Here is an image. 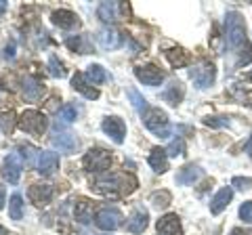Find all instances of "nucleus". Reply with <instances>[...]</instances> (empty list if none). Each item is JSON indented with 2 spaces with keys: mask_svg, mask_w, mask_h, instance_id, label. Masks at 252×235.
I'll return each instance as SVG.
<instances>
[{
  "mask_svg": "<svg viewBox=\"0 0 252 235\" xmlns=\"http://www.w3.org/2000/svg\"><path fill=\"white\" fill-rule=\"evenodd\" d=\"M225 34L227 44L240 55V65H246L252 61V49L246 40V23L238 11H229L225 15Z\"/></svg>",
  "mask_w": 252,
  "mask_h": 235,
  "instance_id": "1",
  "label": "nucleus"
},
{
  "mask_svg": "<svg viewBox=\"0 0 252 235\" xmlns=\"http://www.w3.org/2000/svg\"><path fill=\"white\" fill-rule=\"evenodd\" d=\"M137 189V178L132 175H120V172H103L97 175L93 181V191L101 195H109V198H120V195H128Z\"/></svg>",
  "mask_w": 252,
  "mask_h": 235,
  "instance_id": "2",
  "label": "nucleus"
},
{
  "mask_svg": "<svg viewBox=\"0 0 252 235\" xmlns=\"http://www.w3.org/2000/svg\"><path fill=\"white\" fill-rule=\"evenodd\" d=\"M143 118V124H145V128L149 132H154L156 137H160V139H168L172 135V126H170V122H168V118L164 112H160V109H156V107H149L147 112L141 116Z\"/></svg>",
  "mask_w": 252,
  "mask_h": 235,
  "instance_id": "3",
  "label": "nucleus"
},
{
  "mask_svg": "<svg viewBox=\"0 0 252 235\" xmlns=\"http://www.w3.org/2000/svg\"><path fill=\"white\" fill-rule=\"evenodd\" d=\"M19 128L23 132H28V135H36L40 137L46 132L49 128V122H46V116L42 112H38V109H28V112H23L21 118L17 120Z\"/></svg>",
  "mask_w": 252,
  "mask_h": 235,
  "instance_id": "4",
  "label": "nucleus"
},
{
  "mask_svg": "<svg viewBox=\"0 0 252 235\" xmlns=\"http://www.w3.org/2000/svg\"><path fill=\"white\" fill-rule=\"evenodd\" d=\"M82 166L89 172H94V175H103V172L112 166V155H109V151L101 149V147H93V149L84 153Z\"/></svg>",
  "mask_w": 252,
  "mask_h": 235,
  "instance_id": "5",
  "label": "nucleus"
},
{
  "mask_svg": "<svg viewBox=\"0 0 252 235\" xmlns=\"http://www.w3.org/2000/svg\"><path fill=\"white\" fill-rule=\"evenodd\" d=\"M122 221L124 216L118 208H101L97 216H94V223H97L101 231H116L122 225Z\"/></svg>",
  "mask_w": 252,
  "mask_h": 235,
  "instance_id": "6",
  "label": "nucleus"
},
{
  "mask_svg": "<svg viewBox=\"0 0 252 235\" xmlns=\"http://www.w3.org/2000/svg\"><path fill=\"white\" fill-rule=\"evenodd\" d=\"M189 76H191V80H193V84L198 86V88H208V86L215 82L217 72H215V65L212 63L202 61V63H198L191 72H189Z\"/></svg>",
  "mask_w": 252,
  "mask_h": 235,
  "instance_id": "7",
  "label": "nucleus"
},
{
  "mask_svg": "<svg viewBox=\"0 0 252 235\" xmlns=\"http://www.w3.org/2000/svg\"><path fill=\"white\" fill-rule=\"evenodd\" d=\"M23 172V162L19 153H9L4 158V166H2V176L9 181L11 185H17Z\"/></svg>",
  "mask_w": 252,
  "mask_h": 235,
  "instance_id": "8",
  "label": "nucleus"
},
{
  "mask_svg": "<svg viewBox=\"0 0 252 235\" xmlns=\"http://www.w3.org/2000/svg\"><path fill=\"white\" fill-rule=\"evenodd\" d=\"M103 132L114 141V143H118L120 145L122 141H124V137H126V124L120 120V118H116V116H109V118H105L103 120Z\"/></svg>",
  "mask_w": 252,
  "mask_h": 235,
  "instance_id": "9",
  "label": "nucleus"
},
{
  "mask_svg": "<svg viewBox=\"0 0 252 235\" xmlns=\"http://www.w3.org/2000/svg\"><path fill=\"white\" fill-rule=\"evenodd\" d=\"M135 76L139 82H143L147 86H158L164 80L162 69L156 65H139V67H135Z\"/></svg>",
  "mask_w": 252,
  "mask_h": 235,
  "instance_id": "10",
  "label": "nucleus"
},
{
  "mask_svg": "<svg viewBox=\"0 0 252 235\" xmlns=\"http://www.w3.org/2000/svg\"><path fill=\"white\" fill-rule=\"evenodd\" d=\"M36 168H38V172H40L42 176L55 175V170L59 168V155L55 151H40V158H38Z\"/></svg>",
  "mask_w": 252,
  "mask_h": 235,
  "instance_id": "11",
  "label": "nucleus"
},
{
  "mask_svg": "<svg viewBox=\"0 0 252 235\" xmlns=\"http://www.w3.org/2000/svg\"><path fill=\"white\" fill-rule=\"evenodd\" d=\"M156 229L160 235H183V229H181V218L177 214H166L158 221Z\"/></svg>",
  "mask_w": 252,
  "mask_h": 235,
  "instance_id": "12",
  "label": "nucleus"
},
{
  "mask_svg": "<svg viewBox=\"0 0 252 235\" xmlns=\"http://www.w3.org/2000/svg\"><path fill=\"white\" fill-rule=\"evenodd\" d=\"M124 42V36L118 32L114 28H105L99 32V44L103 46L105 51H114V49H120Z\"/></svg>",
  "mask_w": 252,
  "mask_h": 235,
  "instance_id": "13",
  "label": "nucleus"
},
{
  "mask_svg": "<svg viewBox=\"0 0 252 235\" xmlns=\"http://www.w3.org/2000/svg\"><path fill=\"white\" fill-rule=\"evenodd\" d=\"M51 143H53V147H57L63 153H74L78 149V139L74 135H67V132H55Z\"/></svg>",
  "mask_w": 252,
  "mask_h": 235,
  "instance_id": "14",
  "label": "nucleus"
},
{
  "mask_svg": "<svg viewBox=\"0 0 252 235\" xmlns=\"http://www.w3.org/2000/svg\"><path fill=\"white\" fill-rule=\"evenodd\" d=\"M65 46L69 51H74L78 55H89L93 51V40L86 34L80 36H67L65 38Z\"/></svg>",
  "mask_w": 252,
  "mask_h": 235,
  "instance_id": "15",
  "label": "nucleus"
},
{
  "mask_svg": "<svg viewBox=\"0 0 252 235\" xmlns=\"http://www.w3.org/2000/svg\"><path fill=\"white\" fill-rule=\"evenodd\" d=\"M51 19H53L55 26H59L61 29H72V28H76L78 23H80V21H78V15L72 13V11H67V9L55 11V13L51 15Z\"/></svg>",
  "mask_w": 252,
  "mask_h": 235,
  "instance_id": "16",
  "label": "nucleus"
},
{
  "mask_svg": "<svg viewBox=\"0 0 252 235\" xmlns=\"http://www.w3.org/2000/svg\"><path fill=\"white\" fill-rule=\"evenodd\" d=\"M120 11H126V6L120 2H101L99 9H97V15L103 23H114L118 19V13Z\"/></svg>",
  "mask_w": 252,
  "mask_h": 235,
  "instance_id": "17",
  "label": "nucleus"
},
{
  "mask_svg": "<svg viewBox=\"0 0 252 235\" xmlns=\"http://www.w3.org/2000/svg\"><path fill=\"white\" fill-rule=\"evenodd\" d=\"M72 86H74L78 92H80V95H84L86 99H91V101L99 99V90L94 88V86H91V82L86 80V76H84V74H74V78H72Z\"/></svg>",
  "mask_w": 252,
  "mask_h": 235,
  "instance_id": "18",
  "label": "nucleus"
},
{
  "mask_svg": "<svg viewBox=\"0 0 252 235\" xmlns=\"http://www.w3.org/2000/svg\"><path fill=\"white\" fill-rule=\"evenodd\" d=\"M231 198H233V189L231 187H223V189H220L215 198L210 200V212L212 214H220L227 208V204L231 202Z\"/></svg>",
  "mask_w": 252,
  "mask_h": 235,
  "instance_id": "19",
  "label": "nucleus"
},
{
  "mask_svg": "<svg viewBox=\"0 0 252 235\" xmlns=\"http://www.w3.org/2000/svg\"><path fill=\"white\" fill-rule=\"evenodd\" d=\"M28 195L36 206H44V204H49L53 198V187L51 185H32Z\"/></svg>",
  "mask_w": 252,
  "mask_h": 235,
  "instance_id": "20",
  "label": "nucleus"
},
{
  "mask_svg": "<svg viewBox=\"0 0 252 235\" xmlns=\"http://www.w3.org/2000/svg\"><path fill=\"white\" fill-rule=\"evenodd\" d=\"M149 166H152L154 172H158V175H164V172L168 170V155H166V149L154 147L152 153H149Z\"/></svg>",
  "mask_w": 252,
  "mask_h": 235,
  "instance_id": "21",
  "label": "nucleus"
},
{
  "mask_svg": "<svg viewBox=\"0 0 252 235\" xmlns=\"http://www.w3.org/2000/svg\"><path fill=\"white\" fill-rule=\"evenodd\" d=\"M147 221H149V216L145 210H135V212L130 214V218L126 221V231H130V233H143L147 229Z\"/></svg>",
  "mask_w": 252,
  "mask_h": 235,
  "instance_id": "22",
  "label": "nucleus"
},
{
  "mask_svg": "<svg viewBox=\"0 0 252 235\" xmlns=\"http://www.w3.org/2000/svg\"><path fill=\"white\" fill-rule=\"evenodd\" d=\"M202 176V168L195 166V164H189V166H183L177 175V183L179 185H193L198 178Z\"/></svg>",
  "mask_w": 252,
  "mask_h": 235,
  "instance_id": "23",
  "label": "nucleus"
},
{
  "mask_svg": "<svg viewBox=\"0 0 252 235\" xmlns=\"http://www.w3.org/2000/svg\"><path fill=\"white\" fill-rule=\"evenodd\" d=\"M183 95H185V90H183V84L181 82H170L166 88L162 90V99L166 101V103H170V105H179L181 99H183Z\"/></svg>",
  "mask_w": 252,
  "mask_h": 235,
  "instance_id": "24",
  "label": "nucleus"
},
{
  "mask_svg": "<svg viewBox=\"0 0 252 235\" xmlns=\"http://www.w3.org/2000/svg\"><path fill=\"white\" fill-rule=\"evenodd\" d=\"M23 95L30 101H36L42 95V84L38 82L36 78H26V80H23Z\"/></svg>",
  "mask_w": 252,
  "mask_h": 235,
  "instance_id": "25",
  "label": "nucleus"
},
{
  "mask_svg": "<svg viewBox=\"0 0 252 235\" xmlns=\"http://www.w3.org/2000/svg\"><path fill=\"white\" fill-rule=\"evenodd\" d=\"M74 216H76V221L78 223H91L93 221V208H91V204L86 202V200H80L76 204V208H74Z\"/></svg>",
  "mask_w": 252,
  "mask_h": 235,
  "instance_id": "26",
  "label": "nucleus"
},
{
  "mask_svg": "<svg viewBox=\"0 0 252 235\" xmlns=\"http://www.w3.org/2000/svg\"><path fill=\"white\" fill-rule=\"evenodd\" d=\"M166 59L172 67H185L189 63V53H185L183 49H170L166 51Z\"/></svg>",
  "mask_w": 252,
  "mask_h": 235,
  "instance_id": "27",
  "label": "nucleus"
},
{
  "mask_svg": "<svg viewBox=\"0 0 252 235\" xmlns=\"http://www.w3.org/2000/svg\"><path fill=\"white\" fill-rule=\"evenodd\" d=\"M9 216L13 221H21L23 218V200L19 193H15L11 198V204H9Z\"/></svg>",
  "mask_w": 252,
  "mask_h": 235,
  "instance_id": "28",
  "label": "nucleus"
},
{
  "mask_svg": "<svg viewBox=\"0 0 252 235\" xmlns=\"http://www.w3.org/2000/svg\"><path fill=\"white\" fill-rule=\"evenodd\" d=\"M86 80L93 82V84H103L107 80V74L101 65H91L89 69H86Z\"/></svg>",
  "mask_w": 252,
  "mask_h": 235,
  "instance_id": "29",
  "label": "nucleus"
},
{
  "mask_svg": "<svg viewBox=\"0 0 252 235\" xmlns=\"http://www.w3.org/2000/svg\"><path fill=\"white\" fill-rule=\"evenodd\" d=\"M15 112L13 109H9V112H2L0 114V128H2L4 135H11V132L15 130Z\"/></svg>",
  "mask_w": 252,
  "mask_h": 235,
  "instance_id": "30",
  "label": "nucleus"
},
{
  "mask_svg": "<svg viewBox=\"0 0 252 235\" xmlns=\"http://www.w3.org/2000/svg\"><path fill=\"white\" fill-rule=\"evenodd\" d=\"M19 153L26 158V162L30 164V166H36L38 158H40V151H38L36 147H32V145H21L19 147Z\"/></svg>",
  "mask_w": 252,
  "mask_h": 235,
  "instance_id": "31",
  "label": "nucleus"
},
{
  "mask_svg": "<svg viewBox=\"0 0 252 235\" xmlns=\"http://www.w3.org/2000/svg\"><path fill=\"white\" fill-rule=\"evenodd\" d=\"M76 116H78V112H76L74 105H63V107L59 109V114H57V122L72 124V122L76 120Z\"/></svg>",
  "mask_w": 252,
  "mask_h": 235,
  "instance_id": "32",
  "label": "nucleus"
},
{
  "mask_svg": "<svg viewBox=\"0 0 252 235\" xmlns=\"http://www.w3.org/2000/svg\"><path fill=\"white\" fill-rule=\"evenodd\" d=\"M128 97H130L132 105H135V109H137V112H139L141 116H143V114L147 112V109H149V107H147V101H145L143 97H141L135 88H130V90H128Z\"/></svg>",
  "mask_w": 252,
  "mask_h": 235,
  "instance_id": "33",
  "label": "nucleus"
},
{
  "mask_svg": "<svg viewBox=\"0 0 252 235\" xmlns=\"http://www.w3.org/2000/svg\"><path fill=\"white\" fill-rule=\"evenodd\" d=\"M49 74L53 78H65V67H63V63H61L57 57H51L49 59Z\"/></svg>",
  "mask_w": 252,
  "mask_h": 235,
  "instance_id": "34",
  "label": "nucleus"
},
{
  "mask_svg": "<svg viewBox=\"0 0 252 235\" xmlns=\"http://www.w3.org/2000/svg\"><path fill=\"white\" fill-rule=\"evenodd\" d=\"M152 204L156 208H166L170 204V193L168 191H156L152 195Z\"/></svg>",
  "mask_w": 252,
  "mask_h": 235,
  "instance_id": "35",
  "label": "nucleus"
},
{
  "mask_svg": "<svg viewBox=\"0 0 252 235\" xmlns=\"http://www.w3.org/2000/svg\"><path fill=\"white\" fill-rule=\"evenodd\" d=\"M183 151H185V143H183V139L172 141V143L166 147V155H170V158H177V155H181Z\"/></svg>",
  "mask_w": 252,
  "mask_h": 235,
  "instance_id": "36",
  "label": "nucleus"
},
{
  "mask_svg": "<svg viewBox=\"0 0 252 235\" xmlns=\"http://www.w3.org/2000/svg\"><path fill=\"white\" fill-rule=\"evenodd\" d=\"M204 124H206V126H212V128H223V126H229V118L212 116V118H206Z\"/></svg>",
  "mask_w": 252,
  "mask_h": 235,
  "instance_id": "37",
  "label": "nucleus"
},
{
  "mask_svg": "<svg viewBox=\"0 0 252 235\" xmlns=\"http://www.w3.org/2000/svg\"><path fill=\"white\" fill-rule=\"evenodd\" d=\"M240 218L244 223L252 225V202H244L240 206Z\"/></svg>",
  "mask_w": 252,
  "mask_h": 235,
  "instance_id": "38",
  "label": "nucleus"
},
{
  "mask_svg": "<svg viewBox=\"0 0 252 235\" xmlns=\"http://www.w3.org/2000/svg\"><path fill=\"white\" fill-rule=\"evenodd\" d=\"M233 187H235V189H240V191H248L252 187V181L248 176H235L233 178Z\"/></svg>",
  "mask_w": 252,
  "mask_h": 235,
  "instance_id": "39",
  "label": "nucleus"
},
{
  "mask_svg": "<svg viewBox=\"0 0 252 235\" xmlns=\"http://www.w3.org/2000/svg\"><path fill=\"white\" fill-rule=\"evenodd\" d=\"M246 153L252 158V135H250V139H248V143H246Z\"/></svg>",
  "mask_w": 252,
  "mask_h": 235,
  "instance_id": "40",
  "label": "nucleus"
},
{
  "mask_svg": "<svg viewBox=\"0 0 252 235\" xmlns=\"http://www.w3.org/2000/svg\"><path fill=\"white\" fill-rule=\"evenodd\" d=\"M231 235H252L250 231H244V229H233Z\"/></svg>",
  "mask_w": 252,
  "mask_h": 235,
  "instance_id": "41",
  "label": "nucleus"
},
{
  "mask_svg": "<svg viewBox=\"0 0 252 235\" xmlns=\"http://www.w3.org/2000/svg\"><path fill=\"white\" fill-rule=\"evenodd\" d=\"M0 208H4V189L0 187Z\"/></svg>",
  "mask_w": 252,
  "mask_h": 235,
  "instance_id": "42",
  "label": "nucleus"
},
{
  "mask_svg": "<svg viewBox=\"0 0 252 235\" xmlns=\"http://www.w3.org/2000/svg\"><path fill=\"white\" fill-rule=\"evenodd\" d=\"M4 11H6V0H0V17H2Z\"/></svg>",
  "mask_w": 252,
  "mask_h": 235,
  "instance_id": "43",
  "label": "nucleus"
},
{
  "mask_svg": "<svg viewBox=\"0 0 252 235\" xmlns=\"http://www.w3.org/2000/svg\"><path fill=\"white\" fill-rule=\"evenodd\" d=\"M0 235H9V233H6V229H4V227H0Z\"/></svg>",
  "mask_w": 252,
  "mask_h": 235,
  "instance_id": "44",
  "label": "nucleus"
},
{
  "mask_svg": "<svg viewBox=\"0 0 252 235\" xmlns=\"http://www.w3.org/2000/svg\"><path fill=\"white\" fill-rule=\"evenodd\" d=\"M250 80H252V72H250Z\"/></svg>",
  "mask_w": 252,
  "mask_h": 235,
  "instance_id": "45",
  "label": "nucleus"
}]
</instances>
